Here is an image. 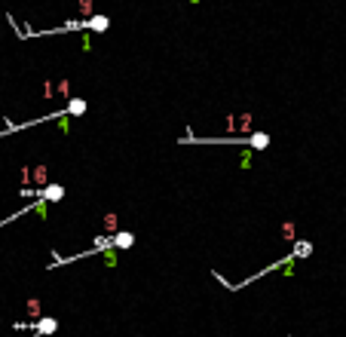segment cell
<instances>
[{
	"label": "cell",
	"instance_id": "cell-11",
	"mask_svg": "<svg viewBox=\"0 0 346 337\" xmlns=\"http://www.w3.org/2000/svg\"><path fill=\"white\" fill-rule=\"evenodd\" d=\"M282 230H285V239H294V224H285Z\"/></svg>",
	"mask_w": 346,
	"mask_h": 337
},
{
	"label": "cell",
	"instance_id": "cell-7",
	"mask_svg": "<svg viewBox=\"0 0 346 337\" xmlns=\"http://www.w3.org/2000/svg\"><path fill=\"white\" fill-rule=\"evenodd\" d=\"M291 255H294V261H297V258H306V255H313V245H309V242H297Z\"/></svg>",
	"mask_w": 346,
	"mask_h": 337
},
{
	"label": "cell",
	"instance_id": "cell-1",
	"mask_svg": "<svg viewBox=\"0 0 346 337\" xmlns=\"http://www.w3.org/2000/svg\"><path fill=\"white\" fill-rule=\"evenodd\" d=\"M34 197H37V200H43V202H59V200L65 197V187H62V184H49V187L37 190Z\"/></svg>",
	"mask_w": 346,
	"mask_h": 337
},
{
	"label": "cell",
	"instance_id": "cell-5",
	"mask_svg": "<svg viewBox=\"0 0 346 337\" xmlns=\"http://www.w3.org/2000/svg\"><path fill=\"white\" fill-rule=\"evenodd\" d=\"M86 25H89V31H98V34H104L107 28H111V19H107V15H92V19H89Z\"/></svg>",
	"mask_w": 346,
	"mask_h": 337
},
{
	"label": "cell",
	"instance_id": "cell-10",
	"mask_svg": "<svg viewBox=\"0 0 346 337\" xmlns=\"http://www.w3.org/2000/svg\"><path fill=\"white\" fill-rule=\"evenodd\" d=\"M28 310H31V316H34V319H37V316H40V300H31Z\"/></svg>",
	"mask_w": 346,
	"mask_h": 337
},
{
	"label": "cell",
	"instance_id": "cell-12",
	"mask_svg": "<svg viewBox=\"0 0 346 337\" xmlns=\"http://www.w3.org/2000/svg\"><path fill=\"white\" fill-rule=\"evenodd\" d=\"M59 92H62V95H68V92H70V83H68V80H62V83H59Z\"/></svg>",
	"mask_w": 346,
	"mask_h": 337
},
{
	"label": "cell",
	"instance_id": "cell-6",
	"mask_svg": "<svg viewBox=\"0 0 346 337\" xmlns=\"http://www.w3.org/2000/svg\"><path fill=\"white\" fill-rule=\"evenodd\" d=\"M65 114H70V117H83V114H86V101H83V98H70Z\"/></svg>",
	"mask_w": 346,
	"mask_h": 337
},
{
	"label": "cell",
	"instance_id": "cell-3",
	"mask_svg": "<svg viewBox=\"0 0 346 337\" xmlns=\"http://www.w3.org/2000/svg\"><path fill=\"white\" fill-rule=\"evenodd\" d=\"M248 147H254V150L270 147V135H267V132H251V135H248Z\"/></svg>",
	"mask_w": 346,
	"mask_h": 337
},
{
	"label": "cell",
	"instance_id": "cell-2",
	"mask_svg": "<svg viewBox=\"0 0 346 337\" xmlns=\"http://www.w3.org/2000/svg\"><path fill=\"white\" fill-rule=\"evenodd\" d=\"M56 328H59L56 319H37V322H34V331H37V337H43V334H56Z\"/></svg>",
	"mask_w": 346,
	"mask_h": 337
},
{
	"label": "cell",
	"instance_id": "cell-9",
	"mask_svg": "<svg viewBox=\"0 0 346 337\" xmlns=\"http://www.w3.org/2000/svg\"><path fill=\"white\" fill-rule=\"evenodd\" d=\"M239 166H242V169H248V166H251V150H245V153L239 156Z\"/></svg>",
	"mask_w": 346,
	"mask_h": 337
},
{
	"label": "cell",
	"instance_id": "cell-8",
	"mask_svg": "<svg viewBox=\"0 0 346 337\" xmlns=\"http://www.w3.org/2000/svg\"><path fill=\"white\" fill-rule=\"evenodd\" d=\"M101 258H104V264H107V267H114V264H117V248H107V252H104Z\"/></svg>",
	"mask_w": 346,
	"mask_h": 337
},
{
	"label": "cell",
	"instance_id": "cell-4",
	"mask_svg": "<svg viewBox=\"0 0 346 337\" xmlns=\"http://www.w3.org/2000/svg\"><path fill=\"white\" fill-rule=\"evenodd\" d=\"M132 245H135V233H129V230H120L114 236V248H132Z\"/></svg>",
	"mask_w": 346,
	"mask_h": 337
}]
</instances>
